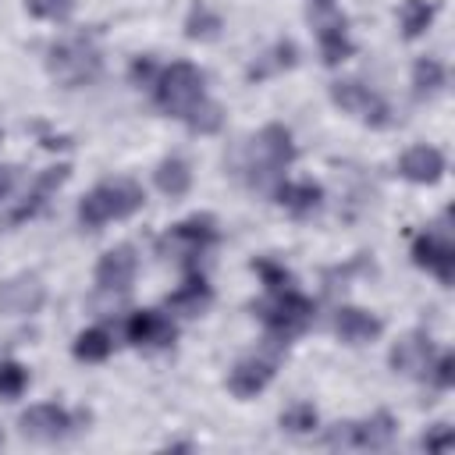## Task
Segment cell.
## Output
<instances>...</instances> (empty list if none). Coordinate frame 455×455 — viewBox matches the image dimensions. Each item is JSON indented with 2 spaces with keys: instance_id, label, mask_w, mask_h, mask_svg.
I'll return each mask as SVG.
<instances>
[{
  "instance_id": "6da1fadb",
  "label": "cell",
  "mask_w": 455,
  "mask_h": 455,
  "mask_svg": "<svg viewBox=\"0 0 455 455\" xmlns=\"http://www.w3.org/2000/svg\"><path fill=\"white\" fill-rule=\"evenodd\" d=\"M142 203H146L142 185H135L132 178H114V181H103V185H96L92 192L82 196L78 220L85 228H103L110 220H124V217L139 213Z\"/></svg>"
},
{
  "instance_id": "7a4b0ae2",
  "label": "cell",
  "mask_w": 455,
  "mask_h": 455,
  "mask_svg": "<svg viewBox=\"0 0 455 455\" xmlns=\"http://www.w3.org/2000/svg\"><path fill=\"white\" fill-rule=\"evenodd\" d=\"M46 68L57 82H64L68 89H78V85H92L100 78L103 57H100L92 39L71 36V39H60L46 50Z\"/></svg>"
},
{
  "instance_id": "3957f363",
  "label": "cell",
  "mask_w": 455,
  "mask_h": 455,
  "mask_svg": "<svg viewBox=\"0 0 455 455\" xmlns=\"http://www.w3.org/2000/svg\"><path fill=\"white\" fill-rule=\"evenodd\" d=\"M203 96H206V75L188 60L167 64L153 82V100L171 117H185Z\"/></svg>"
},
{
  "instance_id": "277c9868",
  "label": "cell",
  "mask_w": 455,
  "mask_h": 455,
  "mask_svg": "<svg viewBox=\"0 0 455 455\" xmlns=\"http://www.w3.org/2000/svg\"><path fill=\"white\" fill-rule=\"evenodd\" d=\"M256 313H259L263 327H267L277 341H288V338H295L299 331L309 327V320H313V299H306V295L295 291V284H291V288H284V291H270V299L259 302Z\"/></svg>"
},
{
  "instance_id": "5b68a950",
  "label": "cell",
  "mask_w": 455,
  "mask_h": 455,
  "mask_svg": "<svg viewBox=\"0 0 455 455\" xmlns=\"http://www.w3.org/2000/svg\"><path fill=\"white\" fill-rule=\"evenodd\" d=\"M295 160V142L291 132L284 124H267L259 128V135L252 139V156H249V171L252 181L263 185L270 178H281V171Z\"/></svg>"
},
{
  "instance_id": "8992f818",
  "label": "cell",
  "mask_w": 455,
  "mask_h": 455,
  "mask_svg": "<svg viewBox=\"0 0 455 455\" xmlns=\"http://www.w3.org/2000/svg\"><path fill=\"white\" fill-rule=\"evenodd\" d=\"M395 416L391 412H373L363 423H334L323 434L327 448H387L395 437Z\"/></svg>"
},
{
  "instance_id": "52a82bcc",
  "label": "cell",
  "mask_w": 455,
  "mask_h": 455,
  "mask_svg": "<svg viewBox=\"0 0 455 455\" xmlns=\"http://www.w3.org/2000/svg\"><path fill=\"white\" fill-rule=\"evenodd\" d=\"M331 100H334L338 110L359 117V121L370 124V128H384V124L391 121L387 103H384L370 85H363V82H355V78H341V82H334V85H331Z\"/></svg>"
},
{
  "instance_id": "ba28073f",
  "label": "cell",
  "mask_w": 455,
  "mask_h": 455,
  "mask_svg": "<svg viewBox=\"0 0 455 455\" xmlns=\"http://www.w3.org/2000/svg\"><path fill=\"white\" fill-rule=\"evenodd\" d=\"M313 21H316V43H320L323 64H341V60H348V57H352V39H348V28H345V14L334 11L331 0H316Z\"/></svg>"
},
{
  "instance_id": "9c48e42d",
  "label": "cell",
  "mask_w": 455,
  "mask_h": 455,
  "mask_svg": "<svg viewBox=\"0 0 455 455\" xmlns=\"http://www.w3.org/2000/svg\"><path fill=\"white\" fill-rule=\"evenodd\" d=\"M217 242V220L210 213H192L185 220H178L164 238H160V249H171L185 259L199 256L203 249H210Z\"/></svg>"
},
{
  "instance_id": "30bf717a",
  "label": "cell",
  "mask_w": 455,
  "mask_h": 455,
  "mask_svg": "<svg viewBox=\"0 0 455 455\" xmlns=\"http://www.w3.org/2000/svg\"><path fill=\"white\" fill-rule=\"evenodd\" d=\"M46 302V288L36 274H14L0 284V313L4 316H28L39 313Z\"/></svg>"
},
{
  "instance_id": "8fae6325",
  "label": "cell",
  "mask_w": 455,
  "mask_h": 455,
  "mask_svg": "<svg viewBox=\"0 0 455 455\" xmlns=\"http://www.w3.org/2000/svg\"><path fill=\"white\" fill-rule=\"evenodd\" d=\"M18 427H21V434H25V437H32V441H57V437L71 434L75 419H71V412H68L64 405L43 402V405L25 409V412H21V419H18Z\"/></svg>"
},
{
  "instance_id": "7c38bea8",
  "label": "cell",
  "mask_w": 455,
  "mask_h": 455,
  "mask_svg": "<svg viewBox=\"0 0 455 455\" xmlns=\"http://www.w3.org/2000/svg\"><path fill=\"white\" fill-rule=\"evenodd\" d=\"M135 270H139L135 249L132 245H114L96 263V284L103 291H128L132 281H135Z\"/></svg>"
},
{
  "instance_id": "4fadbf2b",
  "label": "cell",
  "mask_w": 455,
  "mask_h": 455,
  "mask_svg": "<svg viewBox=\"0 0 455 455\" xmlns=\"http://www.w3.org/2000/svg\"><path fill=\"white\" fill-rule=\"evenodd\" d=\"M124 334L132 345H142V348H164L174 341V323L171 316H164L160 309H139L128 316L124 323Z\"/></svg>"
},
{
  "instance_id": "5bb4252c",
  "label": "cell",
  "mask_w": 455,
  "mask_h": 455,
  "mask_svg": "<svg viewBox=\"0 0 455 455\" xmlns=\"http://www.w3.org/2000/svg\"><path fill=\"white\" fill-rule=\"evenodd\" d=\"M274 370H277V359H267V355L238 359L235 370L228 373V391L235 398H252V395H259L274 380Z\"/></svg>"
},
{
  "instance_id": "9a60e30c",
  "label": "cell",
  "mask_w": 455,
  "mask_h": 455,
  "mask_svg": "<svg viewBox=\"0 0 455 455\" xmlns=\"http://www.w3.org/2000/svg\"><path fill=\"white\" fill-rule=\"evenodd\" d=\"M430 363H434V341L423 331H412V334L398 338L395 348H391V366L405 377H427Z\"/></svg>"
},
{
  "instance_id": "2e32d148",
  "label": "cell",
  "mask_w": 455,
  "mask_h": 455,
  "mask_svg": "<svg viewBox=\"0 0 455 455\" xmlns=\"http://www.w3.org/2000/svg\"><path fill=\"white\" fill-rule=\"evenodd\" d=\"M412 259L419 267H427L430 274H437L441 284H451V277H455V249H451L448 238H441V235H419L412 242Z\"/></svg>"
},
{
  "instance_id": "e0dca14e",
  "label": "cell",
  "mask_w": 455,
  "mask_h": 455,
  "mask_svg": "<svg viewBox=\"0 0 455 455\" xmlns=\"http://www.w3.org/2000/svg\"><path fill=\"white\" fill-rule=\"evenodd\" d=\"M398 174L412 185H434L444 174V156L434 146H409L398 160Z\"/></svg>"
},
{
  "instance_id": "ac0fdd59",
  "label": "cell",
  "mask_w": 455,
  "mask_h": 455,
  "mask_svg": "<svg viewBox=\"0 0 455 455\" xmlns=\"http://www.w3.org/2000/svg\"><path fill=\"white\" fill-rule=\"evenodd\" d=\"M334 334L341 341H348V345H366V341H373L380 334V320L373 313L359 309V306H341L334 313Z\"/></svg>"
},
{
  "instance_id": "d6986e66",
  "label": "cell",
  "mask_w": 455,
  "mask_h": 455,
  "mask_svg": "<svg viewBox=\"0 0 455 455\" xmlns=\"http://www.w3.org/2000/svg\"><path fill=\"white\" fill-rule=\"evenodd\" d=\"M68 174H71V167L68 164H57V167H46L39 178H36V185H32V192L25 196V203L11 213V220H25V217H32L46 199H50V192H57L64 181H68Z\"/></svg>"
},
{
  "instance_id": "ffe728a7",
  "label": "cell",
  "mask_w": 455,
  "mask_h": 455,
  "mask_svg": "<svg viewBox=\"0 0 455 455\" xmlns=\"http://www.w3.org/2000/svg\"><path fill=\"white\" fill-rule=\"evenodd\" d=\"M274 196H277V203H281L288 213L306 217V213H313V210L320 206L323 188H320L316 181H281V185L274 188Z\"/></svg>"
},
{
  "instance_id": "44dd1931",
  "label": "cell",
  "mask_w": 455,
  "mask_h": 455,
  "mask_svg": "<svg viewBox=\"0 0 455 455\" xmlns=\"http://www.w3.org/2000/svg\"><path fill=\"white\" fill-rule=\"evenodd\" d=\"M206 306H210V284H206L203 274H188V277L181 281V288H174V291L167 295V309H174V313H181V316H196V313H203Z\"/></svg>"
},
{
  "instance_id": "7402d4cb",
  "label": "cell",
  "mask_w": 455,
  "mask_h": 455,
  "mask_svg": "<svg viewBox=\"0 0 455 455\" xmlns=\"http://www.w3.org/2000/svg\"><path fill=\"white\" fill-rule=\"evenodd\" d=\"M153 181H156V188H160L167 199H181V196L192 188V171H188V164H185L181 156H167V160H160Z\"/></svg>"
},
{
  "instance_id": "603a6c76",
  "label": "cell",
  "mask_w": 455,
  "mask_h": 455,
  "mask_svg": "<svg viewBox=\"0 0 455 455\" xmlns=\"http://www.w3.org/2000/svg\"><path fill=\"white\" fill-rule=\"evenodd\" d=\"M441 85H444V64L437 57H419L412 64V92L434 96V92H441Z\"/></svg>"
},
{
  "instance_id": "cb8c5ba5",
  "label": "cell",
  "mask_w": 455,
  "mask_h": 455,
  "mask_svg": "<svg viewBox=\"0 0 455 455\" xmlns=\"http://www.w3.org/2000/svg\"><path fill=\"white\" fill-rule=\"evenodd\" d=\"M196 135H213V132H220V124H224V110H220V103H213V100H199L185 117H181Z\"/></svg>"
},
{
  "instance_id": "d4e9b609",
  "label": "cell",
  "mask_w": 455,
  "mask_h": 455,
  "mask_svg": "<svg viewBox=\"0 0 455 455\" xmlns=\"http://www.w3.org/2000/svg\"><path fill=\"white\" fill-rule=\"evenodd\" d=\"M110 348H114V341H110V334L103 327H89V331H82L75 338V355L82 363H103L110 355Z\"/></svg>"
},
{
  "instance_id": "484cf974",
  "label": "cell",
  "mask_w": 455,
  "mask_h": 455,
  "mask_svg": "<svg viewBox=\"0 0 455 455\" xmlns=\"http://www.w3.org/2000/svg\"><path fill=\"white\" fill-rule=\"evenodd\" d=\"M398 21H402L405 39H416V36H423V32L430 28V21H434V7H430L427 0H402V7H398Z\"/></svg>"
},
{
  "instance_id": "4316f807",
  "label": "cell",
  "mask_w": 455,
  "mask_h": 455,
  "mask_svg": "<svg viewBox=\"0 0 455 455\" xmlns=\"http://www.w3.org/2000/svg\"><path fill=\"white\" fill-rule=\"evenodd\" d=\"M316 423H320V416H316V409H313L309 402H291V405L281 412V427H284L288 434H313Z\"/></svg>"
},
{
  "instance_id": "83f0119b",
  "label": "cell",
  "mask_w": 455,
  "mask_h": 455,
  "mask_svg": "<svg viewBox=\"0 0 455 455\" xmlns=\"http://www.w3.org/2000/svg\"><path fill=\"white\" fill-rule=\"evenodd\" d=\"M25 387H28V370L21 363H14V359H4L0 363V398L14 402V398H21Z\"/></svg>"
},
{
  "instance_id": "f1b7e54d",
  "label": "cell",
  "mask_w": 455,
  "mask_h": 455,
  "mask_svg": "<svg viewBox=\"0 0 455 455\" xmlns=\"http://www.w3.org/2000/svg\"><path fill=\"white\" fill-rule=\"evenodd\" d=\"M217 28H220V18H217L206 4H196V7L188 11V21H185V36H188V39H213Z\"/></svg>"
},
{
  "instance_id": "f546056e",
  "label": "cell",
  "mask_w": 455,
  "mask_h": 455,
  "mask_svg": "<svg viewBox=\"0 0 455 455\" xmlns=\"http://www.w3.org/2000/svg\"><path fill=\"white\" fill-rule=\"evenodd\" d=\"M252 270L259 274V281H263V288H267V291H284V288H291V284H295V277H291V270H284V263L256 259V263H252Z\"/></svg>"
},
{
  "instance_id": "4dcf8cb0",
  "label": "cell",
  "mask_w": 455,
  "mask_h": 455,
  "mask_svg": "<svg viewBox=\"0 0 455 455\" xmlns=\"http://www.w3.org/2000/svg\"><path fill=\"white\" fill-rule=\"evenodd\" d=\"M25 11L39 21H68L75 11V0H25Z\"/></svg>"
},
{
  "instance_id": "1f68e13d",
  "label": "cell",
  "mask_w": 455,
  "mask_h": 455,
  "mask_svg": "<svg viewBox=\"0 0 455 455\" xmlns=\"http://www.w3.org/2000/svg\"><path fill=\"white\" fill-rule=\"evenodd\" d=\"M427 373L434 377V384H437V387H451V384H455V355H451V352L437 355V359L430 363V370H427Z\"/></svg>"
},
{
  "instance_id": "d6a6232c",
  "label": "cell",
  "mask_w": 455,
  "mask_h": 455,
  "mask_svg": "<svg viewBox=\"0 0 455 455\" xmlns=\"http://www.w3.org/2000/svg\"><path fill=\"white\" fill-rule=\"evenodd\" d=\"M451 444H455V434H451L448 423H437L430 434L419 437V448H427V451H444V448H451Z\"/></svg>"
},
{
  "instance_id": "836d02e7",
  "label": "cell",
  "mask_w": 455,
  "mask_h": 455,
  "mask_svg": "<svg viewBox=\"0 0 455 455\" xmlns=\"http://www.w3.org/2000/svg\"><path fill=\"white\" fill-rule=\"evenodd\" d=\"M156 64L149 60V57H135L132 60V82H139V85H153L156 82Z\"/></svg>"
},
{
  "instance_id": "e575fe53",
  "label": "cell",
  "mask_w": 455,
  "mask_h": 455,
  "mask_svg": "<svg viewBox=\"0 0 455 455\" xmlns=\"http://www.w3.org/2000/svg\"><path fill=\"white\" fill-rule=\"evenodd\" d=\"M11 188H14V167H4L0 164V199H7Z\"/></svg>"
},
{
  "instance_id": "d590c367",
  "label": "cell",
  "mask_w": 455,
  "mask_h": 455,
  "mask_svg": "<svg viewBox=\"0 0 455 455\" xmlns=\"http://www.w3.org/2000/svg\"><path fill=\"white\" fill-rule=\"evenodd\" d=\"M0 444H4V430H0Z\"/></svg>"
},
{
  "instance_id": "8d00e7d4",
  "label": "cell",
  "mask_w": 455,
  "mask_h": 455,
  "mask_svg": "<svg viewBox=\"0 0 455 455\" xmlns=\"http://www.w3.org/2000/svg\"><path fill=\"white\" fill-rule=\"evenodd\" d=\"M0 139H4V132H0Z\"/></svg>"
}]
</instances>
